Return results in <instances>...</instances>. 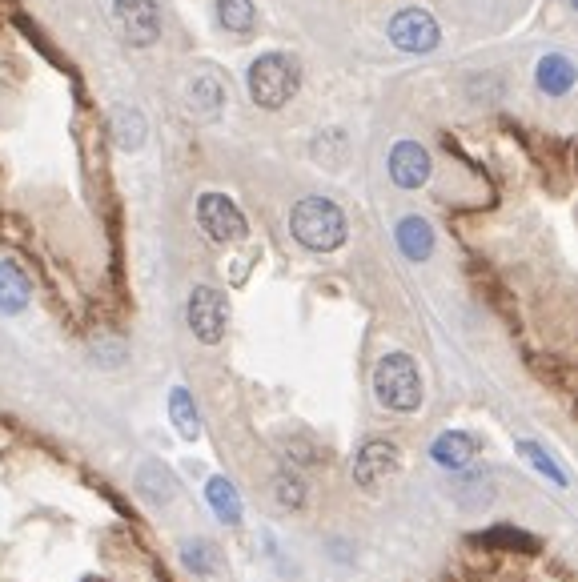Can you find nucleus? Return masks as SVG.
<instances>
[{"instance_id":"obj_22","label":"nucleus","mask_w":578,"mask_h":582,"mask_svg":"<svg viewBox=\"0 0 578 582\" xmlns=\"http://www.w3.org/2000/svg\"><path fill=\"white\" fill-rule=\"evenodd\" d=\"M518 450H522V454H526V458L534 462V470H538V474H546L550 482H558V486H566V474H562V470L554 466V458H550V454H546L542 446H534V442H522Z\"/></svg>"},{"instance_id":"obj_12","label":"nucleus","mask_w":578,"mask_h":582,"mask_svg":"<svg viewBox=\"0 0 578 582\" xmlns=\"http://www.w3.org/2000/svg\"><path fill=\"white\" fill-rule=\"evenodd\" d=\"M398 245H402V253H406L410 261H426V257L434 253V229H430L422 217H406V221L398 225Z\"/></svg>"},{"instance_id":"obj_8","label":"nucleus","mask_w":578,"mask_h":582,"mask_svg":"<svg viewBox=\"0 0 578 582\" xmlns=\"http://www.w3.org/2000/svg\"><path fill=\"white\" fill-rule=\"evenodd\" d=\"M390 41L406 53H430L438 45V25L426 9H402L390 21Z\"/></svg>"},{"instance_id":"obj_2","label":"nucleus","mask_w":578,"mask_h":582,"mask_svg":"<svg viewBox=\"0 0 578 582\" xmlns=\"http://www.w3.org/2000/svg\"><path fill=\"white\" fill-rule=\"evenodd\" d=\"M298 85H302V69H298L294 57H285V53H265L249 69V97L261 109H281L289 97L298 93Z\"/></svg>"},{"instance_id":"obj_13","label":"nucleus","mask_w":578,"mask_h":582,"mask_svg":"<svg viewBox=\"0 0 578 582\" xmlns=\"http://www.w3.org/2000/svg\"><path fill=\"white\" fill-rule=\"evenodd\" d=\"M137 490L145 498H153V502H169L177 494V478H173V470L165 462H145L137 470Z\"/></svg>"},{"instance_id":"obj_19","label":"nucleus","mask_w":578,"mask_h":582,"mask_svg":"<svg viewBox=\"0 0 578 582\" xmlns=\"http://www.w3.org/2000/svg\"><path fill=\"white\" fill-rule=\"evenodd\" d=\"M221 85L213 81V77H197L193 85H189V105H193V113H201V117H217V109H221Z\"/></svg>"},{"instance_id":"obj_23","label":"nucleus","mask_w":578,"mask_h":582,"mask_svg":"<svg viewBox=\"0 0 578 582\" xmlns=\"http://www.w3.org/2000/svg\"><path fill=\"white\" fill-rule=\"evenodd\" d=\"M474 542L482 546H514V550H538V542L530 534H518V530H494V534H478Z\"/></svg>"},{"instance_id":"obj_18","label":"nucleus","mask_w":578,"mask_h":582,"mask_svg":"<svg viewBox=\"0 0 578 582\" xmlns=\"http://www.w3.org/2000/svg\"><path fill=\"white\" fill-rule=\"evenodd\" d=\"M253 0H217V21L229 33H249L253 29Z\"/></svg>"},{"instance_id":"obj_14","label":"nucleus","mask_w":578,"mask_h":582,"mask_svg":"<svg viewBox=\"0 0 578 582\" xmlns=\"http://www.w3.org/2000/svg\"><path fill=\"white\" fill-rule=\"evenodd\" d=\"M538 85H542L550 97L570 93V85H574V65H570L566 57H558V53L542 57V61H538Z\"/></svg>"},{"instance_id":"obj_11","label":"nucleus","mask_w":578,"mask_h":582,"mask_svg":"<svg viewBox=\"0 0 578 582\" xmlns=\"http://www.w3.org/2000/svg\"><path fill=\"white\" fill-rule=\"evenodd\" d=\"M29 306V277L17 261H0V310L21 314Z\"/></svg>"},{"instance_id":"obj_15","label":"nucleus","mask_w":578,"mask_h":582,"mask_svg":"<svg viewBox=\"0 0 578 582\" xmlns=\"http://www.w3.org/2000/svg\"><path fill=\"white\" fill-rule=\"evenodd\" d=\"M205 498H209L213 514H217L225 526H237V522H241V498H237V490H233L229 478H213V482L205 486Z\"/></svg>"},{"instance_id":"obj_17","label":"nucleus","mask_w":578,"mask_h":582,"mask_svg":"<svg viewBox=\"0 0 578 582\" xmlns=\"http://www.w3.org/2000/svg\"><path fill=\"white\" fill-rule=\"evenodd\" d=\"M169 418H173V426H177L181 438H197L201 434V414H197L189 390H173L169 394Z\"/></svg>"},{"instance_id":"obj_6","label":"nucleus","mask_w":578,"mask_h":582,"mask_svg":"<svg viewBox=\"0 0 578 582\" xmlns=\"http://www.w3.org/2000/svg\"><path fill=\"white\" fill-rule=\"evenodd\" d=\"M117 13V25H121V37L137 49L153 45L157 33H161V13H157V0H117L113 5Z\"/></svg>"},{"instance_id":"obj_20","label":"nucleus","mask_w":578,"mask_h":582,"mask_svg":"<svg viewBox=\"0 0 578 582\" xmlns=\"http://www.w3.org/2000/svg\"><path fill=\"white\" fill-rule=\"evenodd\" d=\"M181 558H185V566L197 570V574H213V570H217V546L205 542V538L185 542V546H181Z\"/></svg>"},{"instance_id":"obj_3","label":"nucleus","mask_w":578,"mask_h":582,"mask_svg":"<svg viewBox=\"0 0 578 582\" xmlns=\"http://www.w3.org/2000/svg\"><path fill=\"white\" fill-rule=\"evenodd\" d=\"M374 394L386 410H398V414H414L422 406V378H418V366L414 358L406 354H386L374 370Z\"/></svg>"},{"instance_id":"obj_10","label":"nucleus","mask_w":578,"mask_h":582,"mask_svg":"<svg viewBox=\"0 0 578 582\" xmlns=\"http://www.w3.org/2000/svg\"><path fill=\"white\" fill-rule=\"evenodd\" d=\"M430 454H434V462H438L442 470H466V466L478 458V442H474L470 434H462V430H446V434L430 446Z\"/></svg>"},{"instance_id":"obj_5","label":"nucleus","mask_w":578,"mask_h":582,"mask_svg":"<svg viewBox=\"0 0 578 582\" xmlns=\"http://www.w3.org/2000/svg\"><path fill=\"white\" fill-rule=\"evenodd\" d=\"M197 221H201V229H205L217 245H233V241L245 237V217H241V209H237L225 193H205V197L197 201Z\"/></svg>"},{"instance_id":"obj_7","label":"nucleus","mask_w":578,"mask_h":582,"mask_svg":"<svg viewBox=\"0 0 578 582\" xmlns=\"http://www.w3.org/2000/svg\"><path fill=\"white\" fill-rule=\"evenodd\" d=\"M402 470V454L394 442H366L358 450V462H354V478L362 490H378L386 478H394Z\"/></svg>"},{"instance_id":"obj_21","label":"nucleus","mask_w":578,"mask_h":582,"mask_svg":"<svg viewBox=\"0 0 578 582\" xmlns=\"http://www.w3.org/2000/svg\"><path fill=\"white\" fill-rule=\"evenodd\" d=\"M273 494H277V506H285V510H298L306 502V486L294 474H277L273 478Z\"/></svg>"},{"instance_id":"obj_1","label":"nucleus","mask_w":578,"mask_h":582,"mask_svg":"<svg viewBox=\"0 0 578 582\" xmlns=\"http://www.w3.org/2000/svg\"><path fill=\"white\" fill-rule=\"evenodd\" d=\"M289 229L294 237L314 249V253H330L346 241V213L330 201V197H306L294 205V217H289Z\"/></svg>"},{"instance_id":"obj_16","label":"nucleus","mask_w":578,"mask_h":582,"mask_svg":"<svg viewBox=\"0 0 578 582\" xmlns=\"http://www.w3.org/2000/svg\"><path fill=\"white\" fill-rule=\"evenodd\" d=\"M113 141H117V149H125V153L141 149V141H145V117H141L137 109H117V113H113Z\"/></svg>"},{"instance_id":"obj_4","label":"nucleus","mask_w":578,"mask_h":582,"mask_svg":"<svg viewBox=\"0 0 578 582\" xmlns=\"http://www.w3.org/2000/svg\"><path fill=\"white\" fill-rule=\"evenodd\" d=\"M225 298L217 294L213 285H197L193 294H189V330L197 334V342L205 346H217L225 338Z\"/></svg>"},{"instance_id":"obj_9","label":"nucleus","mask_w":578,"mask_h":582,"mask_svg":"<svg viewBox=\"0 0 578 582\" xmlns=\"http://www.w3.org/2000/svg\"><path fill=\"white\" fill-rule=\"evenodd\" d=\"M390 177L402 189L426 185V177H430V153L418 141H398L394 153H390Z\"/></svg>"}]
</instances>
